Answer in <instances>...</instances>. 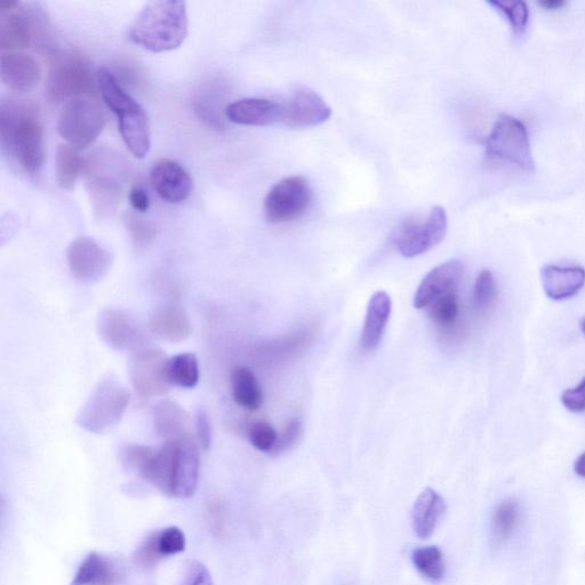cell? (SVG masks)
Returning <instances> with one entry per match:
<instances>
[{
    "label": "cell",
    "instance_id": "cell-1",
    "mask_svg": "<svg viewBox=\"0 0 585 585\" xmlns=\"http://www.w3.org/2000/svg\"><path fill=\"white\" fill-rule=\"evenodd\" d=\"M119 456L128 470L170 498L188 499L197 490L199 452L191 437L166 440L159 448L125 444Z\"/></svg>",
    "mask_w": 585,
    "mask_h": 585
},
{
    "label": "cell",
    "instance_id": "cell-2",
    "mask_svg": "<svg viewBox=\"0 0 585 585\" xmlns=\"http://www.w3.org/2000/svg\"><path fill=\"white\" fill-rule=\"evenodd\" d=\"M189 20L187 4L174 0H157L143 7L128 36L132 42L152 53L171 52L187 39Z\"/></svg>",
    "mask_w": 585,
    "mask_h": 585
},
{
    "label": "cell",
    "instance_id": "cell-3",
    "mask_svg": "<svg viewBox=\"0 0 585 585\" xmlns=\"http://www.w3.org/2000/svg\"><path fill=\"white\" fill-rule=\"evenodd\" d=\"M3 148L18 159L30 174H38L45 163V132L32 104L3 102L0 109Z\"/></svg>",
    "mask_w": 585,
    "mask_h": 585
},
{
    "label": "cell",
    "instance_id": "cell-4",
    "mask_svg": "<svg viewBox=\"0 0 585 585\" xmlns=\"http://www.w3.org/2000/svg\"><path fill=\"white\" fill-rule=\"evenodd\" d=\"M98 84L104 103L118 118L119 132L125 146L135 158H146L151 147L146 111L124 90L108 68L99 70Z\"/></svg>",
    "mask_w": 585,
    "mask_h": 585
},
{
    "label": "cell",
    "instance_id": "cell-5",
    "mask_svg": "<svg viewBox=\"0 0 585 585\" xmlns=\"http://www.w3.org/2000/svg\"><path fill=\"white\" fill-rule=\"evenodd\" d=\"M128 404L130 392L114 376L108 375L80 410L77 424L91 434H106L122 420Z\"/></svg>",
    "mask_w": 585,
    "mask_h": 585
},
{
    "label": "cell",
    "instance_id": "cell-6",
    "mask_svg": "<svg viewBox=\"0 0 585 585\" xmlns=\"http://www.w3.org/2000/svg\"><path fill=\"white\" fill-rule=\"evenodd\" d=\"M98 90V79L84 56L64 53L54 58L46 83L48 99L61 102L92 98Z\"/></svg>",
    "mask_w": 585,
    "mask_h": 585
},
{
    "label": "cell",
    "instance_id": "cell-7",
    "mask_svg": "<svg viewBox=\"0 0 585 585\" xmlns=\"http://www.w3.org/2000/svg\"><path fill=\"white\" fill-rule=\"evenodd\" d=\"M486 157L495 162L507 163L526 172L535 167L530 136L519 119L504 115L493 127L486 140Z\"/></svg>",
    "mask_w": 585,
    "mask_h": 585
},
{
    "label": "cell",
    "instance_id": "cell-8",
    "mask_svg": "<svg viewBox=\"0 0 585 585\" xmlns=\"http://www.w3.org/2000/svg\"><path fill=\"white\" fill-rule=\"evenodd\" d=\"M107 122L108 116L100 103L88 98L75 99L61 110L58 132L69 146L82 150L99 138Z\"/></svg>",
    "mask_w": 585,
    "mask_h": 585
},
{
    "label": "cell",
    "instance_id": "cell-9",
    "mask_svg": "<svg viewBox=\"0 0 585 585\" xmlns=\"http://www.w3.org/2000/svg\"><path fill=\"white\" fill-rule=\"evenodd\" d=\"M447 229L448 218L445 208L435 206L427 216H411L400 223L392 240L400 254L412 259L442 243Z\"/></svg>",
    "mask_w": 585,
    "mask_h": 585
},
{
    "label": "cell",
    "instance_id": "cell-10",
    "mask_svg": "<svg viewBox=\"0 0 585 585\" xmlns=\"http://www.w3.org/2000/svg\"><path fill=\"white\" fill-rule=\"evenodd\" d=\"M312 203L310 183L303 176H290L272 187L264 199V216L269 223L280 224L298 220Z\"/></svg>",
    "mask_w": 585,
    "mask_h": 585
},
{
    "label": "cell",
    "instance_id": "cell-11",
    "mask_svg": "<svg viewBox=\"0 0 585 585\" xmlns=\"http://www.w3.org/2000/svg\"><path fill=\"white\" fill-rule=\"evenodd\" d=\"M168 358L159 349H139L130 362V378L133 388L142 398L163 396L172 386L168 375Z\"/></svg>",
    "mask_w": 585,
    "mask_h": 585
},
{
    "label": "cell",
    "instance_id": "cell-12",
    "mask_svg": "<svg viewBox=\"0 0 585 585\" xmlns=\"http://www.w3.org/2000/svg\"><path fill=\"white\" fill-rule=\"evenodd\" d=\"M72 276L82 283H96L108 275L114 263V255L91 237H79L67 251Z\"/></svg>",
    "mask_w": 585,
    "mask_h": 585
},
{
    "label": "cell",
    "instance_id": "cell-13",
    "mask_svg": "<svg viewBox=\"0 0 585 585\" xmlns=\"http://www.w3.org/2000/svg\"><path fill=\"white\" fill-rule=\"evenodd\" d=\"M187 539L181 528L170 526L152 532L133 555V563L143 571L155 570L165 559L182 554Z\"/></svg>",
    "mask_w": 585,
    "mask_h": 585
},
{
    "label": "cell",
    "instance_id": "cell-14",
    "mask_svg": "<svg viewBox=\"0 0 585 585\" xmlns=\"http://www.w3.org/2000/svg\"><path fill=\"white\" fill-rule=\"evenodd\" d=\"M284 125L292 128H308L322 125L332 116V109L314 90L298 87L284 102Z\"/></svg>",
    "mask_w": 585,
    "mask_h": 585
},
{
    "label": "cell",
    "instance_id": "cell-15",
    "mask_svg": "<svg viewBox=\"0 0 585 585\" xmlns=\"http://www.w3.org/2000/svg\"><path fill=\"white\" fill-rule=\"evenodd\" d=\"M98 332L108 346L118 350H139L143 343V334L138 323L127 312L115 308L100 312Z\"/></svg>",
    "mask_w": 585,
    "mask_h": 585
},
{
    "label": "cell",
    "instance_id": "cell-16",
    "mask_svg": "<svg viewBox=\"0 0 585 585\" xmlns=\"http://www.w3.org/2000/svg\"><path fill=\"white\" fill-rule=\"evenodd\" d=\"M150 181L157 195L170 204L186 202L194 189L186 168L170 159L160 160L152 167Z\"/></svg>",
    "mask_w": 585,
    "mask_h": 585
},
{
    "label": "cell",
    "instance_id": "cell-17",
    "mask_svg": "<svg viewBox=\"0 0 585 585\" xmlns=\"http://www.w3.org/2000/svg\"><path fill=\"white\" fill-rule=\"evenodd\" d=\"M229 122L242 126H270L284 124V102L247 98L229 104L224 110Z\"/></svg>",
    "mask_w": 585,
    "mask_h": 585
},
{
    "label": "cell",
    "instance_id": "cell-18",
    "mask_svg": "<svg viewBox=\"0 0 585 585\" xmlns=\"http://www.w3.org/2000/svg\"><path fill=\"white\" fill-rule=\"evenodd\" d=\"M464 274V266L460 260H450L432 269L424 277L415 293L414 307L428 309L432 303L442 296L452 293Z\"/></svg>",
    "mask_w": 585,
    "mask_h": 585
},
{
    "label": "cell",
    "instance_id": "cell-19",
    "mask_svg": "<svg viewBox=\"0 0 585 585\" xmlns=\"http://www.w3.org/2000/svg\"><path fill=\"white\" fill-rule=\"evenodd\" d=\"M0 77L8 90L21 94L30 93L38 86L42 69L31 55L5 52L0 59Z\"/></svg>",
    "mask_w": 585,
    "mask_h": 585
},
{
    "label": "cell",
    "instance_id": "cell-20",
    "mask_svg": "<svg viewBox=\"0 0 585 585\" xmlns=\"http://www.w3.org/2000/svg\"><path fill=\"white\" fill-rule=\"evenodd\" d=\"M124 579V568L117 560L92 551L79 565L70 585H117Z\"/></svg>",
    "mask_w": 585,
    "mask_h": 585
},
{
    "label": "cell",
    "instance_id": "cell-21",
    "mask_svg": "<svg viewBox=\"0 0 585 585\" xmlns=\"http://www.w3.org/2000/svg\"><path fill=\"white\" fill-rule=\"evenodd\" d=\"M149 330L160 340L180 343L189 338L192 325L181 307L167 304L152 312L149 318Z\"/></svg>",
    "mask_w": 585,
    "mask_h": 585
},
{
    "label": "cell",
    "instance_id": "cell-22",
    "mask_svg": "<svg viewBox=\"0 0 585 585\" xmlns=\"http://www.w3.org/2000/svg\"><path fill=\"white\" fill-rule=\"evenodd\" d=\"M544 292L550 299L563 301L578 295L585 285V269L582 267L546 266L541 270Z\"/></svg>",
    "mask_w": 585,
    "mask_h": 585
},
{
    "label": "cell",
    "instance_id": "cell-23",
    "mask_svg": "<svg viewBox=\"0 0 585 585\" xmlns=\"http://www.w3.org/2000/svg\"><path fill=\"white\" fill-rule=\"evenodd\" d=\"M446 502L442 495L431 488L424 490L416 500L412 512L413 530L422 540H427L437 530L446 512Z\"/></svg>",
    "mask_w": 585,
    "mask_h": 585
},
{
    "label": "cell",
    "instance_id": "cell-24",
    "mask_svg": "<svg viewBox=\"0 0 585 585\" xmlns=\"http://www.w3.org/2000/svg\"><path fill=\"white\" fill-rule=\"evenodd\" d=\"M391 311L390 295L384 291L376 292L368 303L362 333V347L365 351L372 352L379 348L387 331Z\"/></svg>",
    "mask_w": 585,
    "mask_h": 585
},
{
    "label": "cell",
    "instance_id": "cell-25",
    "mask_svg": "<svg viewBox=\"0 0 585 585\" xmlns=\"http://www.w3.org/2000/svg\"><path fill=\"white\" fill-rule=\"evenodd\" d=\"M19 8L10 13L2 14L0 48L4 53L5 51L20 52L23 48L29 47L32 38H34V23L31 22L27 13Z\"/></svg>",
    "mask_w": 585,
    "mask_h": 585
},
{
    "label": "cell",
    "instance_id": "cell-26",
    "mask_svg": "<svg viewBox=\"0 0 585 585\" xmlns=\"http://www.w3.org/2000/svg\"><path fill=\"white\" fill-rule=\"evenodd\" d=\"M154 424L157 434L166 440L190 438L189 415L168 400L155 406Z\"/></svg>",
    "mask_w": 585,
    "mask_h": 585
},
{
    "label": "cell",
    "instance_id": "cell-27",
    "mask_svg": "<svg viewBox=\"0 0 585 585\" xmlns=\"http://www.w3.org/2000/svg\"><path fill=\"white\" fill-rule=\"evenodd\" d=\"M232 398L247 411L260 410L263 394L254 373L246 367H238L231 378Z\"/></svg>",
    "mask_w": 585,
    "mask_h": 585
},
{
    "label": "cell",
    "instance_id": "cell-28",
    "mask_svg": "<svg viewBox=\"0 0 585 585\" xmlns=\"http://www.w3.org/2000/svg\"><path fill=\"white\" fill-rule=\"evenodd\" d=\"M522 510L515 499L504 500L494 510L492 517V542L493 546L499 548L509 541L519 525Z\"/></svg>",
    "mask_w": 585,
    "mask_h": 585
},
{
    "label": "cell",
    "instance_id": "cell-29",
    "mask_svg": "<svg viewBox=\"0 0 585 585\" xmlns=\"http://www.w3.org/2000/svg\"><path fill=\"white\" fill-rule=\"evenodd\" d=\"M91 200L96 214L108 218L117 211L120 200V187L109 176H98L88 183Z\"/></svg>",
    "mask_w": 585,
    "mask_h": 585
},
{
    "label": "cell",
    "instance_id": "cell-30",
    "mask_svg": "<svg viewBox=\"0 0 585 585\" xmlns=\"http://www.w3.org/2000/svg\"><path fill=\"white\" fill-rule=\"evenodd\" d=\"M85 162L77 149L69 144H60L56 151V181L63 190H72L79 175L84 170Z\"/></svg>",
    "mask_w": 585,
    "mask_h": 585
},
{
    "label": "cell",
    "instance_id": "cell-31",
    "mask_svg": "<svg viewBox=\"0 0 585 585\" xmlns=\"http://www.w3.org/2000/svg\"><path fill=\"white\" fill-rule=\"evenodd\" d=\"M168 375L172 386L182 389H194L200 379L199 364L196 355L181 354L170 359Z\"/></svg>",
    "mask_w": 585,
    "mask_h": 585
},
{
    "label": "cell",
    "instance_id": "cell-32",
    "mask_svg": "<svg viewBox=\"0 0 585 585\" xmlns=\"http://www.w3.org/2000/svg\"><path fill=\"white\" fill-rule=\"evenodd\" d=\"M412 562L423 578L434 583H438L444 579V555L438 547L432 546L415 549L412 552Z\"/></svg>",
    "mask_w": 585,
    "mask_h": 585
},
{
    "label": "cell",
    "instance_id": "cell-33",
    "mask_svg": "<svg viewBox=\"0 0 585 585\" xmlns=\"http://www.w3.org/2000/svg\"><path fill=\"white\" fill-rule=\"evenodd\" d=\"M429 316L440 327H450L460 315L458 295L448 293L438 299L428 308Z\"/></svg>",
    "mask_w": 585,
    "mask_h": 585
},
{
    "label": "cell",
    "instance_id": "cell-34",
    "mask_svg": "<svg viewBox=\"0 0 585 585\" xmlns=\"http://www.w3.org/2000/svg\"><path fill=\"white\" fill-rule=\"evenodd\" d=\"M207 93H200L196 103V111L204 122L214 128H222L224 126L221 109V96L218 93L207 90Z\"/></svg>",
    "mask_w": 585,
    "mask_h": 585
},
{
    "label": "cell",
    "instance_id": "cell-35",
    "mask_svg": "<svg viewBox=\"0 0 585 585\" xmlns=\"http://www.w3.org/2000/svg\"><path fill=\"white\" fill-rule=\"evenodd\" d=\"M496 296V284L490 270H483L476 279L472 302L478 311H486L492 307Z\"/></svg>",
    "mask_w": 585,
    "mask_h": 585
},
{
    "label": "cell",
    "instance_id": "cell-36",
    "mask_svg": "<svg viewBox=\"0 0 585 585\" xmlns=\"http://www.w3.org/2000/svg\"><path fill=\"white\" fill-rule=\"evenodd\" d=\"M488 4L506 16L515 31L523 32L525 30L528 16H530L525 2H498V0H494L493 2L492 0Z\"/></svg>",
    "mask_w": 585,
    "mask_h": 585
},
{
    "label": "cell",
    "instance_id": "cell-37",
    "mask_svg": "<svg viewBox=\"0 0 585 585\" xmlns=\"http://www.w3.org/2000/svg\"><path fill=\"white\" fill-rule=\"evenodd\" d=\"M251 444L263 453H272L278 442L277 431L268 422H255L250 430Z\"/></svg>",
    "mask_w": 585,
    "mask_h": 585
},
{
    "label": "cell",
    "instance_id": "cell-38",
    "mask_svg": "<svg viewBox=\"0 0 585 585\" xmlns=\"http://www.w3.org/2000/svg\"><path fill=\"white\" fill-rule=\"evenodd\" d=\"M126 224L131 232L136 250H144L156 237V229L151 226V223L138 218V216L127 215Z\"/></svg>",
    "mask_w": 585,
    "mask_h": 585
},
{
    "label": "cell",
    "instance_id": "cell-39",
    "mask_svg": "<svg viewBox=\"0 0 585 585\" xmlns=\"http://www.w3.org/2000/svg\"><path fill=\"white\" fill-rule=\"evenodd\" d=\"M302 423L299 420H292L287 424L282 437H278V442L272 455H280L287 451H291L292 448L298 444L299 439L302 435Z\"/></svg>",
    "mask_w": 585,
    "mask_h": 585
},
{
    "label": "cell",
    "instance_id": "cell-40",
    "mask_svg": "<svg viewBox=\"0 0 585 585\" xmlns=\"http://www.w3.org/2000/svg\"><path fill=\"white\" fill-rule=\"evenodd\" d=\"M562 403L572 413L585 412V378L578 387L564 391Z\"/></svg>",
    "mask_w": 585,
    "mask_h": 585
},
{
    "label": "cell",
    "instance_id": "cell-41",
    "mask_svg": "<svg viewBox=\"0 0 585 585\" xmlns=\"http://www.w3.org/2000/svg\"><path fill=\"white\" fill-rule=\"evenodd\" d=\"M181 585H214V582L204 564L191 562Z\"/></svg>",
    "mask_w": 585,
    "mask_h": 585
},
{
    "label": "cell",
    "instance_id": "cell-42",
    "mask_svg": "<svg viewBox=\"0 0 585 585\" xmlns=\"http://www.w3.org/2000/svg\"><path fill=\"white\" fill-rule=\"evenodd\" d=\"M196 434L200 447L204 451L212 445V423L210 416L204 410H199L196 415Z\"/></svg>",
    "mask_w": 585,
    "mask_h": 585
},
{
    "label": "cell",
    "instance_id": "cell-43",
    "mask_svg": "<svg viewBox=\"0 0 585 585\" xmlns=\"http://www.w3.org/2000/svg\"><path fill=\"white\" fill-rule=\"evenodd\" d=\"M130 203L136 212L147 213L150 208L147 191L140 187L133 188L130 192Z\"/></svg>",
    "mask_w": 585,
    "mask_h": 585
},
{
    "label": "cell",
    "instance_id": "cell-44",
    "mask_svg": "<svg viewBox=\"0 0 585 585\" xmlns=\"http://www.w3.org/2000/svg\"><path fill=\"white\" fill-rule=\"evenodd\" d=\"M211 512H212V514H215V518H213V520H214V525L216 527V530L221 531L222 524L224 523L223 522L224 515H223V508H222L220 502H215L214 504H212Z\"/></svg>",
    "mask_w": 585,
    "mask_h": 585
},
{
    "label": "cell",
    "instance_id": "cell-45",
    "mask_svg": "<svg viewBox=\"0 0 585 585\" xmlns=\"http://www.w3.org/2000/svg\"><path fill=\"white\" fill-rule=\"evenodd\" d=\"M539 5L546 8V10L556 11L564 7L566 2L564 0H542V2H539Z\"/></svg>",
    "mask_w": 585,
    "mask_h": 585
},
{
    "label": "cell",
    "instance_id": "cell-46",
    "mask_svg": "<svg viewBox=\"0 0 585 585\" xmlns=\"http://www.w3.org/2000/svg\"><path fill=\"white\" fill-rule=\"evenodd\" d=\"M574 470L576 475L585 478V452L575 461Z\"/></svg>",
    "mask_w": 585,
    "mask_h": 585
},
{
    "label": "cell",
    "instance_id": "cell-47",
    "mask_svg": "<svg viewBox=\"0 0 585 585\" xmlns=\"http://www.w3.org/2000/svg\"><path fill=\"white\" fill-rule=\"evenodd\" d=\"M580 327L582 333L585 335V317L581 320Z\"/></svg>",
    "mask_w": 585,
    "mask_h": 585
}]
</instances>
